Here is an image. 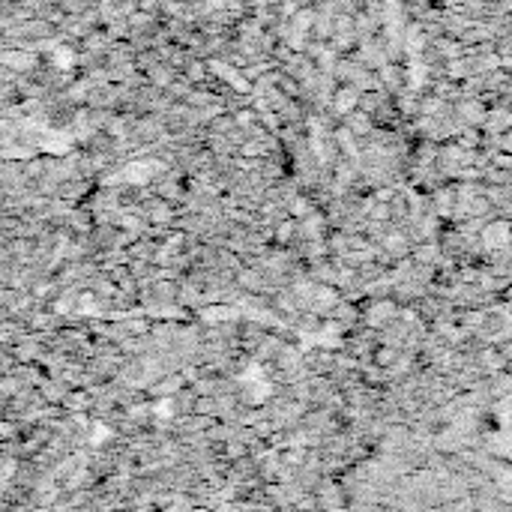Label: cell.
<instances>
[{
    "label": "cell",
    "mask_w": 512,
    "mask_h": 512,
    "mask_svg": "<svg viewBox=\"0 0 512 512\" xmlns=\"http://www.w3.org/2000/svg\"><path fill=\"white\" fill-rule=\"evenodd\" d=\"M75 63V54L69 51V48H57L54 51V66H60V69H69Z\"/></svg>",
    "instance_id": "cell-1"
},
{
    "label": "cell",
    "mask_w": 512,
    "mask_h": 512,
    "mask_svg": "<svg viewBox=\"0 0 512 512\" xmlns=\"http://www.w3.org/2000/svg\"><path fill=\"white\" fill-rule=\"evenodd\" d=\"M147 171H150V165H129V168H126V177H129L132 183H144V180H147Z\"/></svg>",
    "instance_id": "cell-2"
},
{
    "label": "cell",
    "mask_w": 512,
    "mask_h": 512,
    "mask_svg": "<svg viewBox=\"0 0 512 512\" xmlns=\"http://www.w3.org/2000/svg\"><path fill=\"white\" fill-rule=\"evenodd\" d=\"M153 414H156L159 420H168V417H171V402H165V399L156 402V405H153Z\"/></svg>",
    "instance_id": "cell-3"
},
{
    "label": "cell",
    "mask_w": 512,
    "mask_h": 512,
    "mask_svg": "<svg viewBox=\"0 0 512 512\" xmlns=\"http://www.w3.org/2000/svg\"><path fill=\"white\" fill-rule=\"evenodd\" d=\"M105 438H111V432L99 423V426H93V444H105Z\"/></svg>",
    "instance_id": "cell-4"
}]
</instances>
